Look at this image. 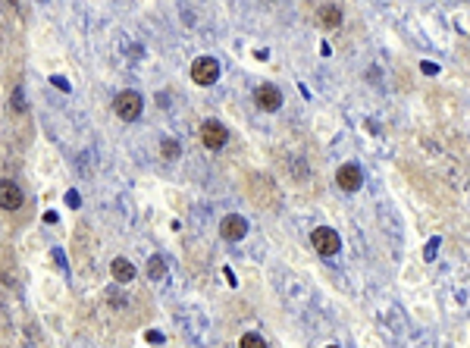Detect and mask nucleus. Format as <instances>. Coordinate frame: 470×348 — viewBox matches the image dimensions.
I'll return each instance as SVG.
<instances>
[{
  "label": "nucleus",
  "instance_id": "2",
  "mask_svg": "<svg viewBox=\"0 0 470 348\" xmlns=\"http://www.w3.org/2000/svg\"><path fill=\"white\" fill-rule=\"evenodd\" d=\"M311 242H313V248H317V254H323V258H335V254H339V248H342L339 232L329 229V226H320V229H313Z\"/></svg>",
  "mask_w": 470,
  "mask_h": 348
},
{
  "label": "nucleus",
  "instance_id": "14",
  "mask_svg": "<svg viewBox=\"0 0 470 348\" xmlns=\"http://www.w3.org/2000/svg\"><path fill=\"white\" fill-rule=\"evenodd\" d=\"M7 3H19V0H7Z\"/></svg>",
  "mask_w": 470,
  "mask_h": 348
},
{
  "label": "nucleus",
  "instance_id": "9",
  "mask_svg": "<svg viewBox=\"0 0 470 348\" xmlns=\"http://www.w3.org/2000/svg\"><path fill=\"white\" fill-rule=\"evenodd\" d=\"M110 273H113L116 282H123V286H126V282L135 280V267H132L126 258H113V264H110Z\"/></svg>",
  "mask_w": 470,
  "mask_h": 348
},
{
  "label": "nucleus",
  "instance_id": "4",
  "mask_svg": "<svg viewBox=\"0 0 470 348\" xmlns=\"http://www.w3.org/2000/svg\"><path fill=\"white\" fill-rule=\"evenodd\" d=\"M226 138H229V132H226V126L217 123V119H207V123L201 126V142H204L207 151H219L226 144Z\"/></svg>",
  "mask_w": 470,
  "mask_h": 348
},
{
  "label": "nucleus",
  "instance_id": "8",
  "mask_svg": "<svg viewBox=\"0 0 470 348\" xmlns=\"http://www.w3.org/2000/svg\"><path fill=\"white\" fill-rule=\"evenodd\" d=\"M0 204L7 207V211H16V207H22V191L16 188L10 179H3V182H0Z\"/></svg>",
  "mask_w": 470,
  "mask_h": 348
},
{
  "label": "nucleus",
  "instance_id": "7",
  "mask_svg": "<svg viewBox=\"0 0 470 348\" xmlns=\"http://www.w3.org/2000/svg\"><path fill=\"white\" fill-rule=\"evenodd\" d=\"M245 232H248V223H245V217H239V213H229V217L219 223V235H223L226 242L245 239Z\"/></svg>",
  "mask_w": 470,
  "mask_h": 348
},
{
  "label": "nucleus",
  "instance_id": "6",
  "mask_svg": "<svg viewBox=\"0 0 470 348\" xmlns=\"http://www.w3.org/2000/svg\"><path fill=\"white\" fill-rule=\"evenodd\" d=\"M254 101H257L260 110L273 113V110H280V107H282V91L276 88V85H260V88L254 91Z\"/></svg>",
  "mask_w": 470,
  "mask_h": 348
},
{
  "label": "nucleus",
  "instance_id": "10",
  "mask_svg": "<svg viewBox=\"0 0 470 348\" xmlns=\"http://www.w3.org/2000/svg\"><path fill=\"white\" fill-rule=\"evenodd\" d=\"M320 19H323V26H326V28H339L342 13H339L335 7H323V10H320Z\"/></svg>",
  "mask_w": 470,
  "mask_h": 348
},
{
  "label": "nucleus",
  "instance_id": "11",
  "mask_svg": "<svg viewBox=\"0 0 470 348\" xmlns=\"http://www.w3.org/2000/svg\"><path fill=\"white\" fill-rule=\"evenodd\" d=\"M148 276H150V280H164V276H166V264H164V260L150 258L148 260Z\"/></svg>",
  "mask_w": 470,
  "mask_h": 348
},
{
  "label": "nucleus",
  "instance_id": "1",
  "mask_svg": "<svg viewBox=\"0 0 470 348\" xmlns=\"http://www.w3.org/2000/svg\"><path fill=\"white\" fill-rule=\"evenodd\" d=\"M141 107H144V101H141V95H138V91H119V95L113 97L116 116H119V119H126V123L138 119V116H141Z\"/></svg>",
  "mask_w": 470,
  "mask_h": 348
},
{
  "label": "nucleus",
  "instance_id": "12",
  "mask_svg": "<svg viewBox=\"0 0 470 348\" xmlns=\"http://www.w3.org/2000/svg\"><path fill=\"white\" fill-rule=\"evenodd\" d=\"M160 154H164L166 160H176L179 157V144L176 142H164L160 144Z\"/></svg>",
  "mask_w": 470,
  "mask_h": 348
},
{
  "label": "nucleus",
  "instance_id": "3",
  "mask_svg": "<svg viewBox=\"0 0 470 348\" xmlns=\"http://www.w3.org/2000/svg\"><path fill=\"white\" fill-rule=\"evenodd\" d=\"M191 79L198 85H213L219 79V63L213 60V57H198V60L191 63Z\"/></svg>",
  "mask_w": 470,
  "mask_h": 348
},
{
  "label": "nucleus",
  "instance_id": "5",
  "mask_svg": "<svg viewBox=\"0 0 470 348\" xmlns=\"http://www.w3.org/2000/svg\"><path fill=\"white\" fill-rule=\"evenodd\" d=\"M335 182H339L342 191H358L364 185V173L358 164H345L339 166V173H335Z\"/></svg>",
  "mask_w": 470,
  "mask_h": 348
},
{
  "label": "nucleus",
  "instance_id": "13",
  "mask_svg": "<svg viewBox=\"0 0 470 348\" xmlns=\"http://www.w3.org/2000/svg\"><path fill=\"white\" fill-rule=\"evenodd\" d=\"M242 348H264V339L254 336V333H248V336H242Z\"/></svg>",
  "mask_w": 470,
  "mask_h": 348
}]
</instances>
